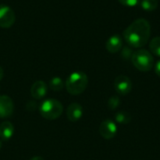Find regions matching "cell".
Listing matches in <instances>:
<instances>
[{"label": "cell", "mask_w": 160, "mask_h": 160, "mask_svg": "<svg viewBox=\"0 0 160 160\" xmlns=\"http://www.w3.org/2000/svg\"><path fill=\"white\" fill-rule=\"evenodd\" d=\"M123 36L127 43L129 44L131 47L142 48L147 44L150 38V22L143 18L137 19L125 29Z\"/></svg>", "instance_id": "cell-1"}, {"label": "cell", "mask_w": 160, "mask_h": 160, "mask_svg": "<svg viewBox=\"0 0 160 160\" xmlns=\"http://www.w3.org/2000/svg\"><path fill=\"white\" fill-rule=\"evenodd\" d=\"M88 85V77L82 71L71 73L66 82V88L70 95L78 96L84 92Z\"/></svg>", "instance_id": "cell-2"}, {"label": "cell", "mask_w": 160, "mask_h": 160, "mask_svg": "<svg viewBox=\"0 0 160 160\" xmlns=\"http://www.w3.org/2000/svg\"><path fill=\"white\" fill-rule=\"evenodd\" d=\"M63 105L60 101L54 98H49L44 101L39 106L40 115L47 120H55L61 116L63 112Z\"/></svg>", "instance_id": "cell-3"}, {"label": "cell", "mask_w": 160, "mask_h": 160, "mask_svg": "<svg viewBox=\"0 0 160 160\" xmlns=\"http://www.w3.org/2000/svg\"><path fill=\"white\" fill-rule=\"evenodd\" d=\"M132 64L134 67L142 72L150 71L154 67V56L153 54L144 49H140L133 52L131 57Z\"/></svg>", "instance_id": "cell-4"}, {"label": "cell", "mask_w": 160, "mask_h": 160, "mask_svg": "<svg viewBox=\"0 0 160 160\" xmlns=\"http://www.w3.org/2000/svg\"><path fill=\"white\" fill-rule=\"evenodd\" d=\"M16 17L14 11L6 5H0V27L9 28L15 22Z\"/></svg>", "instance_id": "cell-5"}, {"label": "cell", "mask_w": 160, "mask_h": 160, "mask_svg": "<svg viewBox=\"0 0 160 160\" xmlns=\"http://www.w3.org/2000/svg\"><path fill=\"white\" fill-rule=\"evenodd\" d=\"M114 89L121 96L128 95L132 90V82L126 75H119L114 80Z\"/></svg>", "instance_id": "cell-6"}, {"label": "cell", "mask_w": 160, "mask_h": 160, "mask_svg": "<svg viewBox=\"0 0 160 160\" xmlns=\"http://www.w3.org/2000/svg\"><path fill=\"white\" fill-rule=\"evenodd\" d=\"M99 133L105 140H112L117 134V126L112 120H104L99 126Z\"/></svg>", "instance_id": "cell-7"}, {"label": "cell", "mask_w": 160, "mask_h": 160, "mask_svg": "<svg viewBox=\"0 0 160 160\" xmlns=\"http://www.w3.org/2000/svg\"><path fill=\"white\" fill-rule=\"evenodd\" d=\"M14 104L12 99L6 95L0 96V118H8L13 114Z\"/></svg>", "instance_id": "cell-8"}, {"label": "cell", "mask_w": 160, "mask_h": 160, "mask_svg": "<svg viewBox=\"0 0 160 160\" xmlns=\"http://www.w3.org/2000/svg\"><path fill=\"white\" fill-rule=\"evenodd\" d=\"M82 114H83V109L82 105L76 102H73L68 105L67 109V117L70 122L75 123L79 121L82 118Z\"/></svg>", "instance_id": "cell-9"}, {"label": "cell", "mask_w": 160, "mask_h": 160, "mask_svg": "<svg viewBox=\"0 0 160 160\" xmlns=\"http://www.w3.org/2000/svg\"><path fill=\"white\" fill-rule=\"evenodd\" d=\"M30 94L34 99H42L47 95V85L43 81L35 82L30 89Z\"/></svg>", "instance_id": "cell-10"}, {"label": "cell", "mask_w": 160, "mask_h": 160, "mask_svg": "<svg viewBox=\"0 0 160 160\" xmlns=\"http://www.w3.org/2000/svg\"><path fill=\"white\" fill-rule=\"evenodd\" d=\"M123 47V38L119 35H113L108 38L106 42V49L111 53H115L120 52Z\"/></svg>", "instance_id": "cell-11"}, {"label": "cell", "mask_w": 160, "mask_h": 160, "mask_svg": "<svg viewBox=\"0 0 160 160\" xmlns=\"http://www.w3.org/2000/svg\"><path fill=\"white\" fill-rule=\"evenodd\" d=\"M14 135V126L10 122H3L0 125V139L8 141Z\"/></svg>", "instance_id": "cell-12"}, {"label": "cell", "mask_w": 160, "mask_h": 160, "mask_svg": "<svg viewBox=\"0 0 160 160\" xmlns=\"http://www.w3.org/2000/svg\"><path fill=\"white\" fill-rule=\"evenodd\" d=\"M115 120L117 123L122 124V125H128L131 121V114L126 111H122L116 113L115 115Z\"/></svg>", "instance_id": "cell-13"}, {"label": "cell", "mask_w": 160, "mask_h": 160, "mask_svg": "<svg viewBox=\"0 0 160 160\" xmlns=\"http://www.w3.org/2000/svg\"><path fill=\"white\" fill-rule=\"evenodd\" d=\"M49 86H50L51 90L58 92V91H61L64 88V82L59 77H53L50 81V85Z\"/></svg>", "instance_id": "cell-14"}, {"label": "cell", "mask_w": 160, "mask_h": 160, "mask_svg": "<svg viewBox=\"0 0 160 160\" xmlns=\"http://www.w3.org/2000/svg\"><path fill=\"white\" fill-rule=\"evenodd\" d=\"M149 48L152 53L160 57V37H156L150 41Z\"/></svg>", "instance_id": "cell-15"}, {"label": "cell", "mask_w": 160, "mask_h": 160, "mask_svg": "<svg viewBox=\"0 0 160 160\" xmlns=\"http://www.w3.org/2000/svg\"><path fill=\"white\" fill-rule=\"evenodd\" d=\"M141 6L142 9L146 11H153L158 8V0H142Z\"/></svg>", "instance_id": "cell-16"}, {"label": "cell", "mask_w": 160, "mask_h": 160, "mask_svg": "<svg viewBox=\"0 0 160 160\" xmlns=\"http://www.w3.org/2000/svg\"><path fill=\"white\" fill-rule=\"evenodd\" d=\"M121 100L119 98V97L117 96H113L112 98H110V99L108 100V107L110 110H116L119 106H120Z\"/></svg>", "instance_id": "cell-17"}, {"label": "cell", "mask_w": 160, "mask_h": 160, "mask_svg": "<svg viewBox=\"0 0 160 160\" xmlns=\"http://www.w3.org/2000/svg\"><path fill=\"white\" fill-rule=\"evenodd\" d=\"M120 2L121 5L125 6V7H136L141 0H118Z\"/></svg>", "instance_id": "cell-18"}, {"label": "cell", "mask_w": 160, "mask_h": 160, "mask_svg": "<svg viewBox=\"0 0 160 160\" xmlns=\"http://www.w3.org/2000/svg\"><path fill=\"white\" fill-rule=\"evenodd\" d=\"M132 54H133L132 51L128 50V48H124L123 53H122L123 57H125V58H131V57H132Z\"/></svg>", "instance_id": "cell-19"}, {"label": "cell", "mask_w": 160, "mask_h": 160, "mask_svg": "<svg viewBox=\"0 0 160 160\" xmlns=\"http://www.w3.org/2000/svg\"><path fill=\"white\" fill-rule=\"evenodd\" d=\"M155 72H156V74L160 77V60L156 64V66H155Z\"/></svg>", "instance_id": "cell-20"}, {"label": "cell", "mask_w": 160, "mask_h": 160, "mask_svg": "<svg viewBox=\"0 0 160 160\" xmlns=\"http://www.w3.org/2000/svg\"><path fill=\"white\" fill-rule=\"evenodd\" d=\"M3 77H4V70H3L2 67H0V81L3 79Z\"/></svg>", "instance_id": "cell-21"}, {"label": "cell", "mask_w": 160, "mask_h": 160, "mask_svg": "<svg viewBox=\"0 0 160 160\" xmlns=\"http://www.w3.org/2000/svg\"><path fill=\"white\" fill-rule=\"evenodd\" d=\"M30 160H44V158H41V157H34V158H32Z\"/></svg>", "instance_id": "cell-22"}, {"label": "cell", "mask_w": 160, "mask_h": 160, "mask_svg": "<svg viewBox=\"0 0 160 160\" xmlns=\"http://www.w3.org/2000/svg\"><path fill=\"white\" fill-rule=\"evenodd\" d=\"M0 149H1V143H0Z\"/></svg>", "instance_id": "cell-23"}]
</instances>
